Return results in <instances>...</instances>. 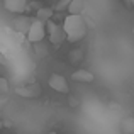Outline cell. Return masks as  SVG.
I'll return each instance as SVG.
<instances>
[{"label":"cell","mask_w":134,"mask_h":134,"mask_svg":"<svg viewBox=\"0 0 134 134\" xmlns=\"http://www.w3.org/2000/svg\"><path fill=\"white\" fill-rule=\"evenodd\" d=\"M63 29L68 43H78L87 34V22L82 14H68L63 20Z\"/></svg>","instance_id":"cell-1"},{"label":"cell","mask_w":134,"mask_h":134,"mask_svg":"<svg viewBox=\"0 0 134 134\" xmlns=\"http://www.w3.org/2000/svg\"><path fill=\"white\" fill-rule=\"evenodd\" d=\"M44 24H46V34H48L49 43H51V44L59 46V44H63L66 41V32H65V29H63V26L53 22L51 19L46 20Z\"/></svg>","instance_id":"cell-2"},{"label":"cell","mask_w":134,"mask_h":134,"mask_svg":"<svg viewBox=\"0 0 134 134\" xmlns=\"http://www.w3.org/2000/svg\"><path fill=\"white\" fill-rule=\"evenodd\" d=\"M26 37L29 43H39V41H43L46 37V24L39 19H32Z\"/></svg>","instance_id":"cell-3"},{"label":"cell","mask_w":134,"mask_h":134,"mask_svg":"<svg viewBox=\"0 0 134 134\" xmlns=\"http://www.w3.org/2000/svg\"><path fill=\"white\" fill-rule=\"evenodd\" d=\"M48 85H49V88H51V90L58 92V93H68V92H70L68 80H66L63 75H59V73H53V75L49 76Z\"/></svg>","instance_id":"cell-4"},{"label":"cell","mask_w":134,"mask_h":134,"mask_svg":"<svg viewBox=\"0 0 134 134\" xmlns=\"http://www.w3.org/2000/svg\"><path fill=\"white\" fill-rule=\"evenodd\" d=\"M31 22H32V19H29V17L20 15L19 14V15L12 20V27L19 34H27V31H29V27H31Z\"/></svg>","instance_id":"cell-5"},{"label":"cell","mask_w":134,"mask_h":134,"mask_svg":"<svg viewBox=\"0 0 134 134\" xmlns=\"http://www.w3.org/2000/svg\"><path fill=\"white\" fill-rule=\"evenodd\" d=\"M15 93L20 95V97H26V98H36L37 95L41 93V88L36 85V83H32V85L19 87V88H15Z\"/></svg>","instance_id":"cell-6"},{"label":"cell","mask_w":134,"mask_h":134,"mask_svg":"<svg viewBox=\"0 0 134 134\" xmlns=\"http://www.w3.org/2000/svg\"><path fill=\"white\" fill-rule=\"evenodd\" d=\"M3 7H5L9 12L20 14V12H24V10H26L27 0H3Z\"/></svg>","instance_id":"cell-7"},{"label":"cell","mask_w":134,"mask_h":134,"mask_svg":"<svg viewBox=\"0 0 134 134\" xmlns=\"http://www.w3.org/2000/svg\"><path fill=\"white\" fill-rule=\"evenodd\" d=\"M71 80L76 83H92L93 82V73L88 71V70H76V71H73L71 75Z\"/></svg>","instance_id":"cell-8"},{"label":"cell","mask_w":134,"mask_h":134,"mask_svg":"<svg viewBox=\"0 0 134 134\" xmlns=\"http://www.w3.org/2000/svg\"><path fill=\"white\" fill-rule=\"evenodd\" d=\"M66 12L68 14H82L83 15V12H85V0H71Z\"/></svg>","instance_id":"cell-9"},{"label":"cell","mask_w":134,"mask_h":134,"mask_svg":"<svg viewBox=\"0 0 134 134\" xmlns=\"http://www.w3.org/2000/svg\"><path fill=\"white\" fill-rule=\"evenodd\" d=\"M53 14H54V10H53L51 7H41V9L36 12V19H39V20H43V22H46V20L53 19Z\"/></svg>","instance_id":"cell-10"},{"label":"cell","mask_w":134,"mask_h":134,"mask_svg":"<svg viewBox=\"0 0 134 134\" xmlns=\"http://www.w3.org/2000/svg\"><path fill=\"white\" fill-rule=\"evenodd\" d=\"M122 131L127 132V134L134 132V119L132 117H127L124 122H122Z\"/></svg>","instance_id":"cell-11"},{"label":"cell","mask_w":134,"mask_h":134,"mask_svg":"<svg viewBox=\"0 0 134 134\" xmlns=\"http://www.w3.org/2000/svg\"><path fill=\"white\" fill-rule=\"evenodd\" d=\"M70 2H71V0H59L58 3H56L54 5V12H61V10H66L68 9V5H70Z\"/></svg>","instance_id":"cell-12"},{"label":"cell","mask_w":134,"mask_h":134,"mask_svg":"<svg viewBox=\"0 0 134 134\" xmlns=\"http://www.w3.org/2000/svg\"><path fill=\"white\" fill-rule=\"evenodd\" d=\"M9 92V80L5 76H0V93H7Z\"/></svg>","instance_id":"cell-13"},{"label":"cell","mask_w":134,"mask_h":134,"mask_svg":"<svg viewBox=\"0 0 134 134\" xmlns=\"http://www.w3.org/2000/svg\"><path fill=\"white\" fill-rule=\"evenodd\" d=\"M34 44H36V49L39 51V53H37L39 56H46V54H48V49H46V46H43V48H41V41H39V43H34Z\"/></svg>","instance_id":"cell-14"}]
</instances>
